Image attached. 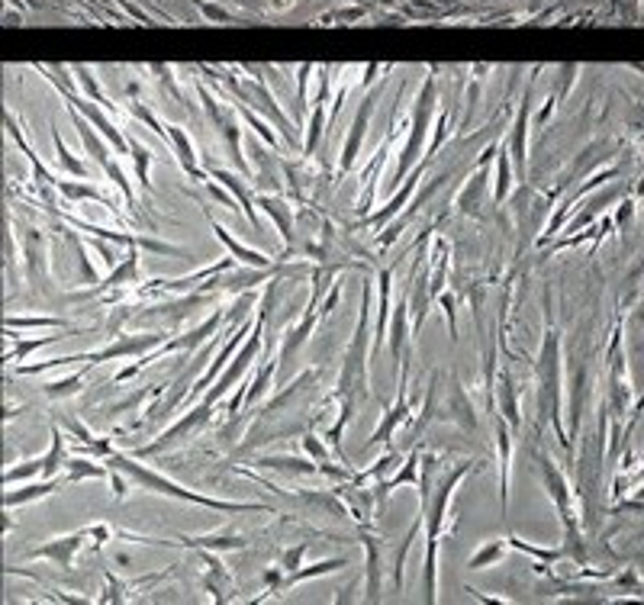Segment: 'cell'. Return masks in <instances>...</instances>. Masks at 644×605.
<instances>
[{
    "mask_svg": "<svg viewBox=\"0 0 644 605\" xmlns=\"http://www.w3.org/2000/svg\"><path fill=\"white\" fill-rule=\"evenodd\" d=\"M371 294H374L371 280H365V284H361V306H358L355 335H351V345H348L345 361H342L339 383H335V390H332V396H329V399L339 403V419L329 425L326 441H329L335 461H342V464H351L345 448H342V435H345L348 422L355 419V412L361 409V406L371 403V354H374Z\"/></svg>",
    "mask_w": 644,
    "mask_h": 605,
    "instance_id": "cell-1",
    "label": "cell"
},
{
    "mask_svg": "<svg viewBox=\"0 0 644 605\" xmlns=\"http://www.w3.org/2000/svg\"><path fill=\"white\" fill-rule=\"evenodd\" d=\"M483 464L487 461H461L448 471H441L439 480H435L432 493L423 503V519H425V557H423V593H425V602H435L439 599V544H441V535H445V519H448V503L455 496V489L461 487V480L467 473L483 471Z\"/></svg>",
    "mask_w": 644,
    "mask_h": 605,
    "instance_id": "cell-2",
    "label": "cell"
},
{
    "mask_svg": "<svg viewBox=\"0 0 644 605\" xmlns=\"http://www.w3.org/2000/svg\"><path fill=\"white\" fill-rule=\"evenodd\" d=\"M103 464L110 467V471L126 473L129 483L145 493H155V496H171V499H181V503H194V505H204V509H213V512H226V515H236V512H274L268 503H229V499H213L204 496V493H194V489L181 487L174 480H168L165 473L152 471L149 464H142V457L136 454H123V451H113L110 457H103Z\"/></svg>",
    "mask_w": 644,
    "mask_h": 605,
    "instance_id": "cell-3",
    "label": "cell"
},
{
    "mask_svg": "<svg viewBox=\"0 0 644 605\" xmlns=\"http://www.w3.org/2000/svg\"><path fill=\"white\" fill-rule=\"evenodd\" d=\"M535 383H538V419L554 425L560 445L570 454L568 432L560 425V332L551 319V294L544 290V338L535 361Z\"/></svg>",
    "mask_w": 644,
    "mask_h": 605,
    "instance_id": "cell-4",
    "label": "cell"
},
{
    "mask_svg": "<svg viewBox=\"0 0 644 605\" xmlns=\"http://www.w3.org/2000/svg\"><path fill=\"white\" fill-rule=\"evenodd\" d=\"M171 338L168 328H158V332H142V335H119L113 338L110 345L97 348V351H85V354H65V358H55V361H43V364H20L17 374H43L49 367H71V364H97L103 361H126V358H145L152 354L158 345H165Z\"/></svg>",
    "mask_w": 644,
    "mask_h": 605,
    "instance_id": "cell-5",
    "label": "cell"
},
{
    "mask_svg": "<svg viewBox=\"0 0 644 605\" xmlns=\"http://www.w3.org/2000/svg\"><path fill=\"white\" fill-rule=\"evenodd\" d=\"M68 107H71V103H68ZM71 119H75V129H77V135H81V142H85V151L91 155V161L103 171V174L110 177V184L117 187L119 194H123V200H126V206H129V216L139 219L136 190H133V184L126 181V171L119 168L117 161L110 158V149H107L101 135H97V133L91 129V119H87L85 113H77V109L71 107Z\"/></svg>",
    "mask_w": 644,
    "mask_h": 605,
    "instance_id": "cell-6",
    "label": "cell"
},
{
    "mask_svg": "<svg viewBox=\"0 0 644 605\" xmlns=\"http://www.w3.org/2000/svg\"><path fill=\"white\" fill-rule=\"evenodd\" d=\"M435 419L439 422H451L455 429H461L467 438H474L480 432V419H477V406L474 399L467 396V390L461 387V380L451 374L445 377L441 374V387H439V403H435Z\"/></svg>",
    "mask_w": 644,
    "mask_h": 605,
    "instance_id": "cell-7",
    "label": "cell"
},
{
    "mask_svg": "<svg viewBox=\"0 0 644 605\" xmlns=\"http://www.w3.org/2000/svg\"><path fill=\"white\" fill-rule=\"evenodd\" d=\"M432 109H435V81L429 77V81H425V87L419 91V101H415L413 129H409V142H407V149H403V155H399L397 171H393V187H397L399 181H407L409 171L419 165V155L425 151V135H429V119H432Z\"/></svg>",
    "mask_w": 644,
    "mask_h": 605,
    "instance_id": "cell-8",
    "label": "cell"
},
{
    "mask_svg": "<svg viewBox=\"0 0 644 605\" xmlns=\"http://www.w3.org/2000/svg\"><path fill=\"white\" fill-rule=\"evenodd\" d=\"M538 477H542V487H544V493H548V499H551L554 509H558L564 535H576V531H580L576 496H574V489H570L568 477L560 473V467H554V461L548 454H538Z\"/></svg>",
    "mask_w": 644,
    "mask_h": 605,
    "instance_id": "cell-9",
    "label": "cell"
},
{
    "mask_svg": "<svg viewBox=\"0 0 644 605\" xmlns=\"http://www.w3.org/2000/svg\"><path fill=\"white\" fill-rule=\"evenodd\" d=\"M210 419H213V406L200 399V403L190 406V409H187L184 415H181V419L174 422V425H168V429L161 432V435L155 438V441H149V445L136 448L133 454H136V457H142V461H149V457H155V454L171 451L174 445H181V441H187V438H194L197 432L204 429V425H206Z\"/></svg>",
    "mask_w": 644,
    "mask_h": 605,
    "instance_id": "cell-10",
    "label": "cell"
},
{
    "mask_svg": "<svg viewBox=\"0 0 644 605\" xmlns=\"http://www.w3.org/2000/svg\"><path fill=\"white\" fill-rule=\"evenodd\" d=\"M632 403V383L625 374V354H622V328H616L609 345V380H606V406L612 409L616 422H622V415L628 412Z\"/></svg>",
    "mask_w": 644,
    "mask_h": 605,
    "instance_id": "cell-11",
    "label": "cell"
},
{
    "mask_svg": "<svg viewBox=\"0 0 644 605\" xmlns=\"http://www.w3.org/2000/svg\"><path fill=\"white\" fill-rule=\"evenodd\" d=\"M142 270H139V245H129V252L123 254V261H119L117 268H110V274L101 280V284H93L91 290H77V294H68L71 302H85V300H93V296L107 294V290H119V286H126V290H136V286H142Z\"/></svg>",
    "mask_w": 644,
    "mask_h": 605,
    "instance_id": "cell-12",
    "label": "cell"
},
{
    "mask_svg": "<svg viewBox=\"0 0 644 605\" xmlns=\"http://www.w3.org/2000/svg\"><path fill=\"white\" fill-rule=\"evenodd\" d=\"M65 222H71L75 229H81V232H87L91 238H107V242L113 245H139V248H145V252L152 254H190L187 248H181V245H171V242H161V238H152V236H133V232H113V229H103L97 226V222H87V219H77V216H65Z\"/></svg>",
    "mask_w": 644,
    "mask_h": 605,
    "instance_id": "cell-13",
    "label": "cell"
},
{
    "mask_svg": "<svg viewBox=\"0 0 644 605\" xmlns=\"http://www.w3.org/2000/svg\"><path fill=\"white\" fill-rule=\"evenodd\" d=\"M87 538H91V525L71 531V535H59V538H52L45 541V544L33 547V551H26V561H49L52 567H59V570H75L77 551L87 544Z\"/></svg>",
    "mask_w": 644,
    "mask_h": 605,
    "instance_id": "cell-14",
    "label": "cell"
},
{
    "mask_svg": "<svg viewBox=\"0 0 644 605\" xmlns=\"http://www.w3.org/2000/svg\"><path fill=\"white\" fill-rule=\"evenodd\" d=\"M200 101H204L206 117L213 119L216 133L222 135V142H226V151H229V158H232V165H236V171H238V174H248V161H246V155H242V133H238V123L232 119V113H226V109L213 101L204 87H200Z\"/></svg>",
    "mask_w": 644,
    "mask_h": 605,
    "instance_id": "cell-15",
    "label": "cell"
},
{
    "mask_svg": "<svg viewBox=\"0 0 644 605\" xmlns=\"http://www.w3.org/2000/svg\"><path fill=\"white\" fill-rule=\"evenodd\" d=\"M409 383H399L397 387V399H393V406H381L383 409V415H381V425L374 429V435L367 438V445H365V451L367 448H374V445H390V438L399 432V425H407L409 419H413L415 412H413V403H409Z\"/></svg>",
    "mask_w": 644,
    "mask_h": 605,
    "instance_id": "cell-16",
    "label": "cell"
},
{
    "mask_svg": "<svg viewBox=\"0 0 644 605\" xmlns=\"http://www.w3.org/2000/svg\"><path fill=\"white\" fill-rule=\"evenodd\" d=\"M496 149L500 145L493 142L490 149L480 155V171H477L471 181L464 184V190H461L458 197H455V206H458L461 216H480V206H483V194H487V184H490V161L496 158Z\"/></svg>",
    "mask_w": 644,
    "mask_h": 605,
    "instance_id": "cell-17",
    "label": "cell"
},
{
    "mask_svg": "<svg viewBox=\"0 0 644 605\" xmlns=\"http://www.w3.org/2000/svg\"><path fill=\"white\" fill-rule=\"evenodd\" d=\"M52 81L59 85V91H61V93H68V103H71V107H75L77 113H85V117L91 119V126L101 129V135H103V139H107V142L113 145V149L119 151V155H126V151H129V142H126V139H123V133H119V129L113 126L110 119L103 117L101 109L93 107V103H87L85 97H75V91H71L68 81H61V77H52Z\"/></svg>",
    "mask_w": 644,
    "mask_h": 605,
    "instance_id": "cell-18",
    "label": "cell"
},
{
    "mask_svg": "<svg viewBox=\"0 0 644 605\" xmlns=\"http://www.w3.org/2000/svg\"><path fill=\"white\" fill-rule=\"evenodd\" d=\"M335 493L342 496V503L348 505V515L355 519V525H371L377 519V493H374L367 483H355V480H345L335 487Z\"/></svg>",
    "mask_w": 644,
    "mask_h": 605,
    "instance_id": "cell-19",
    "label": "cell"
},
{
    "mask_svg": "<svg viewBox=\"0 0 644 605\" xmlns=\"http://www.w3.org/2000/svg\"><path fill=\"white\" fill-rule=\"evenodd\" d=\"M528 103H532V81H528V91L526 97H522V107H519L516 123H512V133H509V142H506L519 181L528 177Z\"/></svg>",
    "mask_w": 644,
    "mask_h": 605,
    "instance_id": "cell-20",
    "label": "cell"
},
{
    "mask_svg": "<svg viewBox=\"0 0 644 605\" xmlns=\"http://www.w3.org/2000/svg\"><path fill=\"white\" fill-rule=\"evenodd\" d=\"M358 541L365 547L367 567H365V599L377 602L381 599V583H383V567H381V538L371 531V525H358Z\"/></svg>",
    "mask_w": 644,
    "mask_h": 605,
    "instance_id": "cell-21",
    "label": "cell"
},
{
    "mask_svg": "<svg viewBox=\"0 0 644 605\" xmlns=\"http://www.w3.org/2000/svg\"><path fill=\"white\" fill-rule=\"evenodd\" d=\"M254 203L274 219L280 238H284V252L278 254V261H287L290 254H294V206H290L287 200H280V197H271V194L254 197Z\"/></svg>",
    "mask_w": 644,
    "mask_h": 605,
    "instance_id": "cell-22",
    "label": "cell"
},
{
    "mask_svg": "<svg viewBox=\"0 0 644 605\" xmlns=\"http://www.w3.org/2000/svg\"><path fill=\"white\" fill-rule=\"evenodd\" d=\"M374 103H377V91L367 93L365 101H361V109H358L355 117V126H351V133H348L345 145H342V158H339V174H348L351 171V165L358 161V151H361V145H365V135H367V119H371V109Z\"/></svg>",
    "mask_w": 644,
    "mask_h": 605,
    "instance_id": "cell-23",
    "label": "cell"
},
{
    "mask_svg": "<svg viewBox=\"0 0 644 605\" xmlns=\"http://www.w3.org/2000/svg\"><path fill=\"white\" fill-rule=\"evenodd\" d=\"M210 226H213V236L220 238L226 248H229V254L238 261V264H246V268H268V270H280L284 268V261H278V258H268V254H262V252H254V248H248V245H242L238 238H232V232L226 226H220L216 219H210Z\"/></svg>",
    "mask_w": 644,
    "mask_h": 605,
    "instance_id": "cell-24",
    "label": "cell"
},
{
    "mask_svg": "<svg viewBox=\"0 0 644 605\" xmlns=\"http://www.w3.org/2000/svg\"><path fill=\"white\" fill-rule=\"evenodd\" d=\"M65 487H71L68 473H59V477H49V480L43 477V483H29V487H20V489H7V493H4V509H20V505L39 503V499L55 496V493Z\"/></svg>",
    "mask_w": 644,
    "mask_h": 605,
    "instance_id": "cell-25",
    "label": "cell"
},
{
    "mask_svg": "<svg viewBox=\"0 0 644 605\" xmlns=\"http://www.w3.org/2000/svg\"><path fill=\"white\" fill-rule=\"evenodd\" d=\"M423 171H425V161H419V165H415V168L409 171V177H407V184H403V190H397V194H393V200L387 203V206H383L381 213H374V216L361 219V222H358V229H371V226H374V229H383V226H387V222H390V219L397 216V213L403 210V206H407L409 200H413L415 184H419Z\"/></svg>",
    "mask_w": 644,
    "mask_h": 605,
    "instance_id": "cell-26",
    "label": "cell"
},
{
    "mask_svg": "<svg viewBox=\"0 0 644 605\" xmlns=\"http://www.w3.org/2000/svg\"><path fill=\"white\" fill-rule=\"evenodd\" d=\"M496 425V464H500V503L503 515L509 512V471H512V425L503 415H493Z\"/></svg>",
    "mask_w": 644,
    "mask_h": 605,
    "instance_id": "cell-27",
    "label": "cell"
},
{
    "mask_svg": "<svg viewBox=\"0 0 644 605\" xmlns=\"http://www.w3.org/2000/svg\"><path fill=\"white\" fill-rule=\"evenodd\" d=\"M493 415H503V419L516 429L519 422V390H516V380H512V374H509L506 367H500V374H496V383H493Z\"/></svg>",
    "mask_w": 644,
    "mask_h": 605,
    "instance_id": "cell-28",
    "label": "cell"
},
{
    "mask_svg": "<svg viewBox=\"0 0 644 605\" xmlns=\"http://www.w3.org/2000/svg\"><path fill=\"white\" fill-rule=\"evenodd\" d=\"M206 174L210 177H216L222 187H229V194L236 197L242 206H246V219H248V226L254 229V236H262V219H258V203L252 200V194H248V187L238 181V174H232V171H226V168H216V165H206Z\"/></svg>",
    "mask_w": 644,
    "mask_h": 605,
    "instance_id": "cell-29",
    "label": "cell"
},
{
    "mask_svg": "<svg viewBox=\"0 0 644 605\" xmlns=\"http://www.w3.org/2000/svg\"><path fill=\"white\" fill-rule=\"evenodd\" d=\"M168 142H171V149H174V155H178L181 171H184L190 181H200V184H206V171L200 168V158H197L190 135H187L181 126H168Z\"/></svg>",
    "mask_w": 644,
    "mask_h": 605,
    "instance_id": "cell-30",
    "label": "cell"
},
{
    "mask_svg": "<svg viewBox=\"0 0 644 605\" xmlns=\"http://www.w3.org/2000/svg\"><path fill=\"white\" fill-rule=\"evenodd\" d=\"M23 252H26V278H29V284L39 286V280L45 284V236L43 229H33L26 226L23 232Z\"/></svg>",
    "mask_w": 644,
    "mask_h": 605,
    "instance_id": "cell-31",
    "label": "cell"
},
{
    "mask_svg": "<svg viewBox=\"0 0 644 605\" xmlns=\"http://www.w3.org/2000/svg\"><path fill=\"white\" fill-rule=\"evenodd\" d=\"M390 296H393V268H383L381 274H377V300H381V310H377V326H374V351L387 342V332H390V316H393Z\"/></svg>",
    "mask_w": 644,
    "mask_h": 605,
    "instance_id": "cell-32",
    "label": "cell"
},
{
    "mask_svg": "<svg viewBox=\"0 0 644 605\" xmlns=\"http://www.w3.org/2000/svg\"><path fill=\"white\" fill-rule=\"evenodd\" d=\"M61 425H65V435H71V438H77V445L85 448V451H91V457H110L113 454V441L110 438H97L91 429H87L85 422L77 419V415H65L61 419Z\"/></svg>",
    "mask_w": 644,
    "mask_h": 605,
    "instance_id": "cell-33",
    "label": "cell"
},
{
    "mask_svg": "<svg viewBox=\"0 0 644 605\" xmlns=\"http://www.w3.org/2000/svg\"><path fill=\"white\" fill-rule=\"evenodd\" d=\"M254 467L262 471H280V473H297V477H310V473H319V464L313 457H297V454H268V457H258Z\"/></svg>",
    "mask_w": 644,
    "mask_h": 605,
    "instance_id": "cell-34",
    "label": "cell"
},
{
    "mask_svg": "<svg viewBox=\"0 0 644 605\" xmlns=\"http://www.w3.org/2000/svg\"><path fill=\"white\" fill-rule=\"evenodd\" d=\"M65 332H77V328H65ZM65 332H59V335H43V338H20L17 332H13V335L7 332V338H13V348L4 354V361L13 364V367H20V364H23L33 351H39V348H45V345H55L59 338H68Z\"/></svg>",
    "mask_w": 644,
    "mask_h": 605,
    "instance_id": "cell-35",
    "label": "cell"
},
{
    "mask_svg": "<svg viewBox=\"0 0 644 605\" xmlns=\"http://www.w3.org/2000/svg\"><path fill=\"white\" fill-rule=\"evenodd\" d=\"M278 354H264L262 361H258V374H254V380L248 383V390H246V409H252L258 399H264L268 396V390H271V380H274V374H278Z\"/></svg>",
    "mask_w": 644,
    "mask_h": 605,
    "instance_id": "cell-36",
    "label": "cell"
},
{
    "mask_svg": "<svg viewBox=\"0 0 644 605\" xmlns=\"http://www.w3.org/2000/svg\"><path fill=\"white\" fill-rule=\"evenodd\" d=\"M59 194L65 197L68 203H81V200H93V203H103L110 213L119 216V206L113 197H107L103 190H97L93 184H85V181H59Z\"/></svg>",
    "mask_w": 644,
    "mask_h": 605,
    "instance_id": "cell-37",
    "label": "cell"
},
{
    "mask_svg": "<svg viewBox=\"0 0 644 605\" xmlns=\"http://www.w3.org/2000/svg\"><path fill=\"white\" fill-rule=\"evenodd\" d=\"M248 544V538H238V535H206V538H178L174 547H187V551H242Z\"/></svg>",
    "mask_w": 644,
    "mask_h": 605,
    "instance_id": "cell-38",
    "label": "cell"
},
{
    "mask_svg": "<svg viewBox=\"0 0 644 605\" xmlns=\"http://www.w3.org/2000/svg\"><path fill=\"white\" fill-rule=\"evenodd\" d=\"M345 567H348L345 557H329V561H316V563H310V567H300V570L287 573V580H284V593L294 589L297 583L316 580V577H329V573H339V570H345Z\"/></svg>",
    "mask_w": 644,
    "mask_h": 605,
    "instance_id": "cell-39",
    "label": "cell"
},
{
    "mask_svg": "<svg viewBox=\"0 0 644 605\" xmlns=\"http://www.w3.org/2000/svg\"><path fill=\"white\" fill-rule=\"evenodd\" d=\"M509 538H493V541H487L483 547H477L474 554L467 557V570H490V567H496V563L506 557V551H509Z\"/></svg>",
    "mask_w": 644,
    "mask_h": 605,
    "instance_id": "cell-40",
    "label": "cell"
},
{
    "mask_svg": "<svg viewBox=\"0 0 644 605\" xmlns=\"http://www.w3.org/2000/svg\"><path fill=\"white\" fill-rule=\"evenodd\" d=\"M506 538H509V544L516 547V551H522L526 557H535V563H544V567L568 561V551H564V544H560V547H538V544H528V541H522L519 535H506Z\"/></svg>",
    "mask_w": 644,
    "mask_h": 605,
    "instance_id": "cell-41",
    "label": "cell"
},
{
    "mask_svg": "<svg viewBox=\"0 0 644 605\" xmlns=\"http://www.w3.org/2000/svg\"><path fill=\"white\" fill-rule=\"evenodd\" d=\"M65 473H68V483H81V480H110V467L97 461H87V457H71L65 464Z\"/></svg>",
    "mask_w": 644,
    "mask_h": 605,
    "instance_id": "cell-42",
    "label": "cell"
},
{
    "mask_svg": "<svg viewBox=\"0 0 644 605\" xmlns=\"http://www.w3.org/2000/svg\"><path fill=\"white\" fill-rule=\"evenodd\" d=\"M512 194V155L506 145L496 149V181H493V200L503 203Z\"/></svg>",
    "mask_w": 644,
    "mask_h": 605,
    "instance_id": "cell-43",
    "label": "cell"
},
{
    "mask_svg": "<svg viewBox=\"0 0 644 605\" xmlns=\"http://www.w3.org/2000/svg\"><path fill=\"white\" fill-rule=\"evenodd\" d=\"M423 525H425V519L419 515V519L409 525V531H407V538H403V544H399V551H397V557H393V580H397V589L403 593V586H407V554H409V547H413V541L419 538V531H423Z\"/></svg>",
    "mask_w": 644,
    "mask_h": 605,
    "instance_id": "cell-44",
    "label": "cell"
},
{
    "mask_svg": "<svg viewBox=\"0 0 644 605\" xmlns=\"http://www.w3.org/2000/svg\"><path fill=\"white\" fill-rule=\"evenodd\" d=\"M87 374H91V364H85V367L77 370V374H71V377L52 380V383H45L43 393L49 396V399H65V396L81 393V390H85V383H87Z\"/></svg>",
    "mask_w": 644,
    "mask_h": 605,
    "instance_id": "cell-45",
    "label": "cell"
},
{
    "mask_svg": "<svg viewBox=\"0 0 644 605\" xmlns=\"http://www.w3.org/2000/svg\"><path fill=\"white\" fill-rule=\"evenodd\" d=\"M622 194H625V187L616 184V187H609V190H602L600 197H593V200H590V206H586V210L580 213V216H576L574 222H570V226H568V232H576V229H584L586 222H590V219H593L596 213L602 210V206H609V203H612V200H619Z\"/></svg>",
    "mask_w": 644,
    "mask_h": 605,
    "instance_id": "cell-46",
    "label": "cell"
},
{
    "mask_svg": "<svg viewBox=\"0 0 644 605\" xmlns=\"http://www.w3.org/2000/svg\"><path fill=\"white\" fill-rule=\"evenodd\" d=\"M161 393V383H152V387L145 390H136V393H129L126 399H117V403H110L107 409H103V419H110V415H119V412H136L139 406L145 403V399H152V396Z\"/></svg>",
    "mask_w": 644,
    "mask_h": 605,
    "instance_id": "cell-47",
    "label": "cell"
},
{
    "mask_svg": "<svg viewBox=\"0 0 644 605\" xmlns=\"http://www.w3.org/2000/svg\"><path fill=\"white\" fill-rule=\"evenodd\" d=\"M52 142H55V155H59V165H61L65 171H68L71 177H87V174H91V168H87L85 161L77 158L75 151H71L68 145L61 142L59 129H52Z\"/></svg>",
    "mask_w": 644,
    "mask_h": 605,
    "instance_id": "cell-48",
    "label": "cell"
},
{
    "mask_svg": "<svg viewBox=\"0 0 644 605\" xmlns=\"http://www.w3.org/2000/svg\"><path fill=\"white\" fill-rule=\"evenodd\" d=\"M7 332H20V328H71L65 319H55V316H7L4 319Z\"/></svg>",
    "mask_w": 644,
    "mask_h": 605,
    "instance_id": "cell-49",
    "label": "cell"
},
{
    "mask_svg": "<svg viewBox=\"0 0 644 605\" xmlns=\"http://www.w3.org/2000/svg\"><path fill=\"white\" fill-rule=\"evenodd\" d=\"M129 155L136 158V177H139V184L145 187V190H152V181H149V168H152V151L145 149L142 142H136V139H129Z\"/></svg>",
    "mask_w": 644,
    "mask_h": 605,
    "instance_id": "cell-50",
    "label": "cell"
},
{
    "mask_svg": "<svg viewBox=\"0 0 644 605\" xmlns=\"http://www.w3.org/2000/svg\"><path fill=\"white\" fill-rule=\"evenodd\" d=\"M33 477H43V457L23 461L20 467H7V471H4V487H10V483H26V480Z\"/></svg>",
    "mask_w": 644,
    "mask_h": 605,
    "instance_id": "cell-51",
    "label": "cell"
},
{
    "mask_svg": "<svg viewBox=\"0 0 644 605\" xmlns=\"http://www.w3.org/2000/svg\"><path fill=\"white\" fill-rule=\"evenodd\" d=\"M129 109H133V117H136V119H142L145 126H149V129H155V133H158L161 139H165V142H168V126H161V123H158V117H155L152 109H149V107H142V103H129Z\"/></svg>",
    "mask_w": 644,
    "mask_h": 605,
    "instance_id": "cell-52",
    "label": "cell"
},
{
    "mask_svg": "<svg viewBox=\"0 0 644 605\" xmlns=\"http://www.w3.org/2000/svg\"><path fill=\"white\" fill-rule=\"evenodd\" d=\"M441 310H445V316H448V328H451V342H458V300H455V294H441L439 296Z\"/></svg>",
    "mask_w": 644,
    "mask_h": 605,
    "instance_id": "cell-53",
    "label": "cell"
},
{
    "mask_svg": "<svg viewBox=\"0 0 644 605\" xmlns=\"http://www.w3.org/2000/svg\"><path fill=\"white\" fill-rule=\"evenodd\" d=\"M303 554H306V544H297V547H287L284 554L278 557V563L284 567L287 573H294V570H300L303 567Z\"/></svg>",
    "mask_w": 644,
    "mask_h": 605,
    "instance_id": "cell-54",
    "label": "cell"
},
{
    "mask_svg": "<svg viewBox=\"0 0 644 605\" xmlns=\"http://www.w3.org/2000/svg\"><path fill=\"white\" fill-rule=\"evenodd\" d=\"M236 109H238V113H242V117L248 119V123H252V129H254V133H258V135H262L264 142H271V145H274V133H271V129H268V123H262V119L254 117V113L246 107V103H236Z\"/></svg>",
    "mask_w": 644,
    "mask_h": 605,
    "instance_id": "cell-55",
    "label": "cell"
},
{
    "mask_svg": "<svg viewBox=\"0 0 644 605\" xmlns=\"http://www.w3.org/2000/svg\"><path fill=\"white\" fill-rule=\"evenodd\" d=\"M129 487H133V483H129V477H126V473L110 471V489H113V499H117V503H123V499H126Z\"/></svg>",
    "mask_w": 644,
    "mask_h": 605,
    "instance_id": "cell-56",
    "label": "cell"
},
{
    "mask_svg": "<svg viewBox=\"0 0 644 605\" xmlns=\"http://www.w3.org/2000/svg\"><path fill=\"white\" fill-rule=\"evenodd\" d=\"M123 583L113 580V573H107V596H101V602H126V596H123Z\"/></svg>",
    "mask_w": 644,
    "mask_h": 605,
    "instance_id": "cell-57",
    "label": "cell"
},
{
    "mask_svg": "<svg viewBox=\"0 0 644 605\" xmlns=\"http://www.w3.org/2000/svg\"><path fill=\"white\" fill-rule=\"evenodd\" d=\"M628 222H635V203H632V200L622 203L619 213H616V229H619V232H625Z\"/></svg>",
    "mask_w": 644,
    "mask_h": 605,
    "instance_id": "cell-58",
    "label": "cell"
},
{
    "mask_svg": "<svg viewBox=\"0 0 644 605\" xmlns=\"http://www.w3.org/2000/svg\"><path fill=\"white\" fill-rule=\"evenodd\" d=\"M206 190H210V194H213V200H220L222 203V206H229V210H238V206H236V197H232V194H226V190H220V184H216V181H206Z\"/></svg>",
    "mask_w": 644,
    "mask_h": 605,
    "instance_id": "cell-59",
    "label": "cell"
},
{
    "mask_svg": "<svg viewBox=\"0 0 644 605\" xmlns=\"http://www.w3.org/2000/svg\"><path fill=\"white\" fill-rule=\"evenodd\" d=\"M313 68L310 65H300V81H297V113L306 109V75H310Z\"/></svg>",
    "mask_w": 644,
    "mask_h": 605,
    "instance_id": "cell-60",
    "label": "cell"
}]
</instances>
